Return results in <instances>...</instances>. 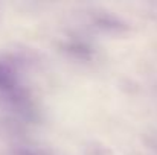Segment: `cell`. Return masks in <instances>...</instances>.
Instances as JSON below:
<instances>
[{
	"mask_svg": "<svg viewBox=\"0 0 157 155\" xmlns=\"http://www.w3.org/2000/svg\"><path fill=\"white\" fill-rule=\"evenodd\" d=\"M18 155H34V154H32V152H28V151H21Z\"/></svg>",
	"mask_w": 157,
	"mask_h": 155,
	"instance_id": "obj_1",
	"label": "cell"
}]
</instances>
